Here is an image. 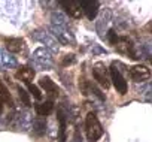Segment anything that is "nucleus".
Masks as SVG:
<instances>
[{"label": "nucleus", "mask_w": 152, "mask_h": 142, "mask_svg": "<svg viewBox=\"0 0 152 142\" xmlns=\"http://www.w3.org/2000/svg\"><path fill=\"white\" fill-rule=\"evenodd\" d=\"M85 135H87V139L90 142H96L99 141L102 136H103V129H102V124L97 118V115L94 112H88L87 114V118H85Z\"/></svg>", "instance_id": "obj_1"}, {"label": "nucleus", "mask_w": 152, "mask_h": 142, "mask_svg": "<svg viewBox=\"0 0 152 142\" xmlns=\"http://www.w3.org/2000/svg\"><path fill=\"white\" fill-rule=\"evenodd\" d=\"M109 74H110V81L113 84V87L116 88V91L119 94H125L127 90H128V85H127V81L125 78L121 75L119 69L116 67V63H112L110 69H109Z\"/></svg>", "instance_id": "obj_2"}, {"label": "nucleus", "mask_w": 152, "mask_h": 142, "mask_svg": "<svg viewBox=\"0 0 152 142\" xmlns=\"http://www.w3.org/2000/svg\"><path fill=\"white\" fill-rule=\"evenodd\" d=\"M93 77L94 79L103 87V88H109L110 87V78H109V70L107 67L104 66V63L102 61H97L93 67Z\"/></svg>", "instance_id": "obj_3"}, {"label": "nucleus", "mask_w": 152, "mask_h": 142, "mask_svg": "<svg viewBox=\"0 0 152 142\" xmlns=\"http://www.w3.org/2000/svg\"><path fill=\"white\" fill-rule=\"evenodd\" d=\"M113 46H115V49H116L118 52H121V54H124V55H128V57L133 58V60L137 58L136 54H134L133 43H131V40H130L128 38H118V40H116V43H115Z\"/></svg>", "instance_id": "obj_4"}, {"label": "nucleus", "mask_w": 152, "mask_h": 142, "mask_svg": "<svg viewBox=\"0 0 152 142\" xmlns=\"http://www.w3.org/2000/svg\"><path fill=\"white\" fill-rule=\"evenodd\" d=\"M130 77H131V79L136 81V82H143V81L149 79L151 70H149L146 66H143V64H136V66H133V67L130 69Z\"/></svg>", "instance_id": "obj_5"}, {"label": "nucleus", "mask_w": 152, "mask_h": 142, "mask_svg": "<svg viewBox=\"0 0 152 142\" xmlns=\"http://www.w3.org/2000/svg\"><path fill=\"white\" fill-rule=\"evenodd\" d=\"M82 12L87 15L88 20H94L99 12V2L97 0H81L79 2Z\"/></svg>", "instance_id": "obj_6"}, {"label": "nucleus", "mask_w": 152, "mask_h": 142, "mask_svg": "<svg viewBox=\"0 0 152 142\" xmlns=\"http://www.w3.org/2000/svg\"><path fill=\"white\" fill-rule=\"evenodd\" d=\"M39 85H40V87L45 90V93L49 96V100L54 102V99H55V97L58 96V93H60V88L57 87V84H55L54 81H51V78L43 77V78H40Z\"/></svg>", "instance_id": "obj_7"}, {"label": "nucleus", "mask_w": 152, "mask_h": 142, "mask_svg": "<svg viewBox=\"0 0 152 142\" xmlns=\"http://www.w3.org/2000/svg\"><path fill=\"white\" fill-rule=\"evenodd\" d=\"M60 5L66 9V12L69 15H72L73 18H81L82 17V9L78 0H61Z\"/></svg>", "instance_id": "obj_8"}, {"label": "nucleus", "mask_w": 152, "mask_h": 142, "mask_svg": "<svg viewBox=\"0 0 152 142\" xmlns=\"http://www.w3.org/2000/svg\"><path fill=\"white\" fill-rule=\"evenodd\" d=\"M34 70L31 69V67H28V66H23V67H20V70L15 74V78L17 79H21L23 82H30L33 78H34Z\"/></svg>", "instance_id": "obj_9"}, {"label": "nucleus", "mask_w": 152, "mask_h": 142, "mask_svg": "<svg viewBox=\"0 0 152 142\" xmlns=\"http://www.w3.org/2000/svg\"><path fill=\"white\" fill-rule=\"evenodd\" d=\"M34 109H36L37 115L46 117V115H49V114L54 111V102L48 99V100H45V102H42V103H37V105L34 106Z\"/></svg>", "instance_id": "obj_10"}, {"label": "nucleus", "mask_w": 152, "mask_h": 142, "mask_svg": "<svg viewBox=\"0 0 152 142\" xmlns=\"http://www.w3.org/2000/svg\"><path fill=\"white\" fill-rule=\"evenodd\" d=\"M23 39H17V38H14V39H8L6 40V49L9 51V52H20L21 51V48H23Z\"/></svg>", "instance_id": "obj_11"}, {"label": "nucleus", "mask_w": 152, "mask_h": 142, "mask_svg": "<svg viewBox=\"0 0 152 142\" xmlns=\"http://www.w3.org/2000/svg\"><path fill=\"white\" fill-rule=\"evenodd\" d=\"M0 97H2V100L5 102V105H8L9 108H14V100H12V96L9 93V90L0 82Z\"/></svg>", "instance_id": "obj_12"}, {"label": "nucleus", "mask_w": 152, "mask_h": 142, "mask_svg": "<svg viewBox=\"0 0 152 142\" xmlns=\"http://www.w3.org/2000/svg\"><path fill=\"white\" fill-rule=\"evenodd\" d=\"M58 120H60V138H58V142H64L66 141V120H64V115L61 112L58 114Z\"/></svg>", "instance_id": "obj_13"}, {"label": "nucleus", "mask_w": 152, "mask_h": 142, "mask_svg": "<svg viewBox=\"0 0 152 142\" xmlns=\"http://www.w3.org/2000/svg\"><path fill=\"white\" fill-rule=\"evenodd\" d=\"M26 85H27L28 91H30V93H31V94L34 96V99H37V100H40V99H42V93H40V90H39V88H37L36 85H33L31 82H27Z\"/></svg>", "instance_id": "obj_14"}, {"label": "nucleus", "mask_w": 152, "mask_h": 142, "mask_svg": "<svg viewBox=\"0 0 152 142\" xmlns=\"http://www.w3.org/2000/svg\"><path fill=\"white\" fill-rule=\"evenodd\" d=\"M18 93H20V99L24 102V105H26V106H31V105H30V97H28L27 91L23 90L21 87H18Z\"/></svg>", "instance_id": "obj_15"}, {"label": "nucleus", "mask_w": 152, "mask_h": 142, "mask_svg": "<svg viewBox=\"0 0 152 142\" xmlns=\"http://www.w3.org/2000/svg\"><path fill=\"white\" fill-rule=\"evenodd\" d=\"M107 38H109V42H110V45H115V43H116V40H118V36H116V33H115L113 30H109V33H107Z\"/></svg>", "instance_id": "obj_16"}, {"label": "nucleus", "mask_w": 152, "mask_h": 142, "mask_svg": "<svg viewBox=\"0 0 152 142\" xmlns=\"http://www.w3.org/2000/svg\"><path fill=\"white\" fill-rule=\"evenodd\" d=\"M75 61V58H73V55H66V58L63 60V66H67V64H72Z\"/></svg>", "instance_id": "obj_17"}, {"label": "nucleus", "mask_w": 152, "mask_h": 142, "mask_svg": "<svg viewBox=\"0 0 152 142\" xmlns=\"http://www.w3.org/2000/svg\"><path fill=\"white\" fill-rule=\"evenodd\" d=\"M145 30H146V32H149V33H152V23H148V24H146V27H145Z\"/></svg>", "instance_id": "obj_18"}, {"label": "nucleus", "mask_w": 152, "mask_h": 142, "mask_svg": "<svg viewBox=\"0 0 152 142\" xmlns=\"http://www.w3.org/2000/svg\"><path fill=\"white\" fill-rule=\"evenodd\" d=\"M3 106H5V102L2 100V97H0V115H2V112H3Z\"/></svg>", "instance_id": "obj_19"}, {"label": "nucleus", "mask_w": 152, "mask_h": 142, "mask_svg": "<svg viewBox=\"0 0 152 142\" xmlns=\"http://www.w3.org/2000/svg\"><path fill=\"white\" fill-rule=\"evenodd\" d=\"M149 61H151V64H152V57H151V60H149Z\"/></svg>", "instance_id": "obj_20"}]
</instances>
